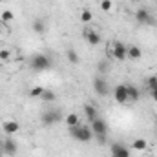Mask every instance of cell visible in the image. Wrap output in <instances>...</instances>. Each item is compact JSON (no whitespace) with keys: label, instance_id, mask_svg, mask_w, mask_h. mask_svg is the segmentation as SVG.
Wrapping results in <instances>:
<instances>
[{"label":"cell","instance_id":"6da1fadb","mask_svg":"<svg viewBox=\"0 0 157 157\" xmlns=\"http://www.w3.org/2000/svg\"><path fill=\"white\" fill-rule=\"evenodd\" d=\"M70 135L78 143H90L93 139V132L88 124H77V126L70 128Z\"/></svg>","mask_w":157,"mask_h":157},{"label":"cell","instance_id":"7a4b0ae2","mask_svg":"<svg viewBox=\"0 0 157 157\" xmlns=\"http://www.w3.org/2000/svg\"><path fill=\"white\" fill-rule=\"evenodd\" d=\"M29 62H31V68H33L35 71H44V70H49V68L53 66L51 57H48L46 53H35Z\"/></svg>","mask_w":157,"mask_h":157},{"label":"cell","instance_id":"3957f363","mask_svg":"<svg viewBox=\"0 0 157 157\" xmlns=\"http://www.w3.org/2000/svg\"><path fill=\"white\" fill-rule=\"evenodd\" d=\"M60 121H62V112L57 110V108H48V110H44L42 115H40V122H42L44 126H55V124H59Z\"/></svg>","mask_w":157,"mask_h":157},{"label":"cell","instance_id":"277c9868","mask_svg":"<svg viewBox=\"0 0 157 157\" xmlns=\"http://www.w3.org/2000/svg\"><path fill=\"white\" fill-rule=\"evenodd\" d=\"M93 90L99 97H106L110 93V84L104 77H95L93 78Z\"/></svg>","mask_w":157,"mask_h":157},{"label":"cell","instance_id":"5b68a950","mask_svg":"<svg viewBox=\"0 0 157 157\" xmlns=\"http://www.w3.org/2000/svg\"><path fill=\"white\" fill-rule=\"evenodd\" d=\"M135 20H137V24H143V26L155 24V18H154V17L150 15V11L144 9V7H139V9L135 11Z\"/></svg>","mask_w":157,"mask_h":157},{"label":"cell","instance_id":"8992f818","mask_svg":"<svg viewBox=\"0 0 157 157\" xmlns=\"http://www.w3.org/2000/svg\"><path fill=\"white\" fill-rule=\"evenodd\" d=\"M90 128H91L93 135H108V122L101 117H97L95 121H91V122H90Z\"/></svg>","mask_w":157,"mask_h":157},{"label":"cell","instance_id":"52a82bcc","mask_svg":"<svg viewBox=\"0 0 157 157\" xmlns=\"http://www.w3.org/2000/svg\"><path fill=\"white\" fill-rule=\"evenodd\" d=\"M110 154H112V157H130L132 155L130 148L126 144H122V143H112L110 144Z\"/></svg>","mask_w":157,"mask_h":157},{"label":"cell","instance_id":"ba28073f","mask_svg":"<svg viewBox=\"0 0 157 157\" xmlns=\"http://www.w3.org/2000/svg\"><path fill=\"white\" fill-rule=\"evenodd\" d=\"M113 99L117 104H126L128 102V86L126 84H117L113 90Z\"/></svg>","mask_w":157,"mask_h":157},{"label":"cell","instance_id":"9c48e42d","mask_svg":"<svg viewBox=\"0 0 157 157\" xmlns=\"http://www.w3.org/2000/svg\"><path fill=\"white\" fill-rule=\"evenodd\" d=\"M2 150H4V155H9V157H13V155H17V150H18V144H17V141L15 139H11V137H6L2 143Z\"/></svg>","mask_w":157,"mask_h":157},{"label":"cell","instance_id":"30bf717a","mask_svg":"<svg viewBox=\"0 0 157 157\" xmlns=\"http://www.w3.org/2000/svg\"><path fill=\"white\" fill-rule=\"evenodd\" d=\"M113 57L122 62V60L128 57V46L122 44V42H115V44H113Z\"/></svg>","mask_w":157,"mask_h":157},{"label":"cell","instance_id":"8fae6325","mask_svg":"<svg viewBox=\"0 0 157 157\" xmlns=\"http://www.w3.org/2000/svg\"><path fill=\"white\" fill-rule=\"evenodd\" d=\"M84 39L90 46H99L101 44V35L95 31V29H86L84 31Z\"/></svg>","mask_w":157,"mask_h":157},{"label":"cell","instance_id":"7c38bea8","mask_svg":"<svg viewBox=\"0 0 157 157\" xmlns=\"http://www.w3.org/2000/svg\"><path fill=\"white\" fill-rule=\"evenodd\" d=\"M2 128H4V132H6L7 135H15V133L20 132V124H18L17 121H6V122L2 124Z\"/></svg>","mask_w":157,"mask_h":157},{"label":"cell","instance_id":"4fadbf2b","mask_svg":"<svg viewBox=\"0 0 157 157\" xmlns=\"http://www.w3.org/2000/svg\"><path fill=\"white\" fill-rule=\"evenodd\" d=\"M84 115L91 122V121H95V119L99 117V112H97V108L93 104H84Z\"/></svg>","mask_w":157,"mask_h":157},{"label":"cell","instance_id":"5bb4252c","mask_svg":"<svg viewBox=\"0 0 157 157\" xmlns=\"http://www.w3.org/2000/svg\"><path fill=\"white\" fill-rule=\"evenodd\" d=\"M64 122L68 124V128H73V126L80 124V119H78L77 113H68V115H66V119H64Z\"/></svg>","mask_w":157,"mask_h":157},{"label":"cell","instance_id":"9a60e30c","mask_svg":"<svg viewBox=\"0 0 157 157\" xmlns=\"http://www.w3.org/2000/svg\"><path fill=\"white\" fill-rule=\"evenodd\" d=\"M139 97H141V91H139V88H135V86H128V101H139Z\"/></svg>","mask_w":157,"mask_h":157},{"label":"cell","instance_id":"2e32d148","mask_svg":"<svg viewBox=\"0 0 157 157\" xmlns=\"http://www.w3.org/2000/svg\"><path fill=\"white\" fill-rule=\"evenodd\" d=\"M33 31L39 33V35H42V33L46 31V24H44L42 18H35V20H33Z\"/></svg>","mask_w":157,"mask_h":157},{"label":"cell","instance_id":"e0dca14e","mask_svg":"<svg viewBox=\"0 0 157 157\" xmlns=\"http://www.w3.org/2000/svg\"><path fill=\"white\" fill-rule=\"evenodd\" d=\"M128 57L133 59V60L141 59V48L139 46H128Z\"/></svg>","mask_w":157,"mask_h":157},{"label":"cell","instance_id":"ac0fdd59","mask_svg":"<svg viewBox=\"0 0 157 157\" xmlns=\"http://www.w3.org/2000/svg\"><path fill=\"white\" fill-rule=\"evenodd\" d=\"M146 146H148V143H146L144 139H135V141L132 143V148H133V150H137V152L146 150Z\"/></svg>","mask_w":157,"mask_h":157},{"label":"cell","instance_id":"d6986e66","mask_svg":"<svg viewBox=\"0 0 157 157\" xmlns=\"http://www.w3.org/2000/svg\"><path fill=\"white\" fill-rule=\"evenodd\" d=\"M66 57H68V60H70L71 64H78V62H80V57H78V53L75 49H68V51H66Z\"/></svg>","mask_w":157,"mask_h":157},{"label":"cell","instance_id":"ffe728a7","mask_svg":"<svg viewBox=\"0 0 157 157\" xmlns=\"http://www.w3.org/2000/svg\"><path fill=\"white\" fill-rule=\"evenodd\" d=\"M40 99H42L44 102H53V101L57 99V95H55L51 90H44V93L40 95Z\"/></svg>","mask_w":157,"mask_h":157},{"label":"cell","instance_id":"44dd1931","mask_svg":"<svg viewBox=\"0 0 157 157\" xmlns=\"http://www.w3.org/2000/svg\"><path fill=\"white\" fill-rule=\"evenodd\" d=\"M93 18V15H91V11H88V9H84L82 13H80V20L84 22V24H88L90 20Z\"/></svg>","mask_w":157,"mask_h":157},{"label":"cell","instance_id":"7402d4cb","mask_svg":"<svg viewBox=\"0 0 157 157\" xmlns=\"http://www.w3.org/2000/svg\"><path fill=\"white\" fill-rule=\"evenodd\" d=\"M99 71H101V73L110 71V62H108V60H101V62H99Z\"/></svg>","mask_w":157,"mask_h":157},{"label":"cell","instance_id":"603a6c76","mask_svg":"<svg viewBox=\"0 0 157 157\" xmlns=\"http://www.w3.org/2000/svg\"><path fill=\"white\" fill-rule=\"evenodd\" d=\"M44 93V88H40V86H35V88H31V91H29V95L31 97H39L40 99V95Z\"/></svg>","mask_w":157,"mask_h":157},{"label":"cell","instance_id":"cb8c5ba5","mask_svg":"<svg viewBox=\"0 0 157 157\" xmlns=\"http://www.w3.org/2000/svg\"><path fill=\"white\" fill-rule=\"evenodd\" d=\"M101 9L102 11H110L112 9V0H102L101 2Z\"/></svg>","mask_w":157,"mask_h":157},{"label":"cell","instance_id":"d4e9b609","mask_svg":"<svg viewBox=\"0 0 157 157\" xmlns=\"http://www.w3.org/2000/svg\"><path fill=\"white\" fill-rule=\"evenodd\" d=\"M148 88H150V91L157 88V77H150L148 78Z\"/></svg>","mask_w":157,"mask_h":157},{"label":"cell","instance_id":"484cf974","mask_svg":"<svg viewBox=\"0 0 157 157\" xmlns=\"http://www.w3.org/2000/svg\"><path fill=\"white\" fill-rule=\"evenodd\" d=\"M2 20H4V22L13 20V13H11V11H4V13H2Z\"/></svg>","mask_w":157,"mask_h":157},{"label":"cell","instance_id":"4316f807","mask_svg":"<svg viewBox=\"0 0 157 157\" xmlns=\"http://www.w3.org/2000/svg\"><path fill=\"white\" fill-rule=\"evenodd\" d=\"M93 139H95L99 144H106V143H108V137H106V135H95Z\"/></svg>","mask_w":157,"mask_h":157},{"label":"cell","instance_id":"83f0119b","mask_svg":"<svg viewBox=\"0 0 157 157\" xmlns=\"http://www.w3.org/2000/svg\"><path fill=\"white\" fill-rule=\"evenodd\" d=\"M9 59V51L7 49H0V60H7Z\"/></svg>","mask_w":157,"mask_h":157},{"label":"cell","instance_id":"f1b7e54d","mask_svg":"<svg viewBox=\"0 0 157 157\" xmlns=\"http://www.w3.org/2000/svg\"><path fill=\"white\" fill-rule=\"evenodd\" d=\"M150 93H152V99H154V101L157 102V88H155V90H152Z\"/></svg>","mask_w":157,"mask_h":157},{"label":"cell","instance_id":"f546056e","mask_svg":"<svg viewBox=\"0 0 157 157\" xmlns=\"http://www.w3.org/2000/svg\"><path fill=\"white\" fill-rule=\"evenodd\" d=\"M0 157H4V150H2V144H0Z\"/></svg>","mask_w":157,"mask_h":157},{"label":"cell","instance_id":"4dcf8cb0","mask_svg":"<svg viewBox=\"0 0 157 157\" xmlns=\"http://www.w3.org/2000/svg\"><path fill=\"white\" fill-rule=\"evenodd\" d=\"M155 133H157V128H155Z\"/></svg>","mask_w":157,"mask_h":157}]
</instances>
